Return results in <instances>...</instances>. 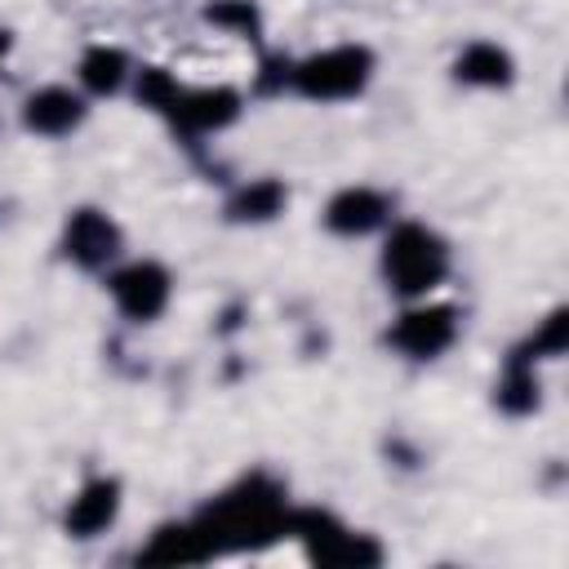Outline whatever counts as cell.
<instances>
[{
  "label": "cell",
  "mask_w": 569,
  "mask_h": 569,
  "mask_svg": "<svg viewBox=\"0 0 569 569\" xmlns=\"http://www.w3.org/2000/svg\"><path fill=\"white\" fill-rule=\"evenodd\" d=\"M449 271V249L422 222H400L382 249V276L400 298H427Z\"/></svg>",
  "instance_id": "1"
},
{
  "label": "cell",
  "mask_w": 569,
  "mask_h": 569,
  "mask_svg": "<svg viewBox=\"0 0 569 569\" xmlns=\"http://www.w3.org/2000/svg\"><path fill=\"white\" fill-rule=\"evenodd\" d=\"M373 76V53L365 44H333V49H320L311 58H302L289 80L298 93L307 98H320V102H333V98H351L369 84Z\"/></svg>",
  "instance_id": "2"
},
{
  "label": "cell",
  "mask_w": 569,
  "mask_h": 569,
  "mask_svg": "<svg viewBox=\"0 0 569 569\" xmlns=\"http://www.w3.org/2000/svg\"><path fill=\"white\" fill-rule=\"evenodd\" d=\"M453 333H458V311L445 307V302H422V307H409L396 320L391 347H400L413 360H431L453 342Z\"/></svg>",
  "instance_id": "3"
},
{
  "label": "cell",
  "mask_w": 569,
  "mask_h": 569,
  "mask_svg": "<svg viewBox=\"0 0 569 569\" xmlns=\"http://www.w3.org/2000/svg\"><path fill=\"white\" fill-rule=\"evenodd\" d=\"M111 298L129 320H156L169 302V271L160 262H129L111 276Z\"/></svg>",
  "instance_id": "4"
},
{
  "label": "cell",
  "mask_w": 569,
  "mask_h": 569,
  "mask_svg": "<svg viewBox=\"0 0 569 569\" xmlns=\"http://www.w3.org/2000/svg\"><path fill=\"white\" fill-rule=\"evenodd\" d=\"M62 249L80 267H107L120 249V227L98 209H76L62 227Z\"/></svg>",
  "instance_id": "5"
},
{
  "label": "cell",
  "mask_w": 569,
  "mask_h": 569,
  "mask_svg": "<svg viewBox=\"0 0 569 569\" xmlns=\"http://www.w3.org/2000/svg\"><path fill=\"white\" fill-rule=\"evenodd\" d=\"M169 116L187 129V133H209V129H227L240 116V93L227 84L213 89H178Z\"/></svg>",
  "instance_id": "6"
},
{
  "label": "cell",
  "mask_w": 569,
  "mask_h": 569,
  "mask_svg": "<svg viewBox=\"0 0 569 569\" xmlns=\"http://www.w3.org/2000/svg\"><path fill=\"white\" fill-rule=\"evenodd\" d=\"M80 120H84V102L67 84H44V89L27 93V102H22V124L31 133L58 138V133H71Z\"/></svg>",
  "instance_id": "7"
},
{
  "label": "cell",
  "mask_w": 569,
  "mask_h": 569,
  "mask_svg": "<svg viewBox=\"0 0 569 569\" xmlns=\"http://www.w3.org/2000/svg\"><path fill=\"white\" fill-rule=\"evenodd\" d=\"M116 516H120V485L107 480V476H98V480H89V485L71 498L62 525H67L71 538H93V533H102Z\"/></svg>",
  "instance_id": "8"
},
{
  "label": "cell",
  "mask_w": 569,
  "mask_h": 569,
  "mask_svg": "<svg viewBox=\"0 0 569 569\" xmlns=\"http://www.w3.org/2000/svg\"><path fill=\"white\" fill-rule=\"evenodd\" d=\"M382 222H387V196H378L373 187H347L325 209V227L338 236H365Z\"/></svg>",
  "instance_id": "9"
},
{
  "label": "cell",
  "mask_w": 569,
  "mask_h": 569,
  "mask_svg": "<svg viewBox=\"0 0 569 569\" xmlns=\"http://www.w3.org/2000/svg\"><path fill=\"white\" fill-rule=\"evenodd\" d=\"M453 76H458L462 84L498 89V84L511 80V58H507V49H498V44H489V40H476V44H467V49L458 53Z\"/></svg>",
  "instance_id": "10"
},
{
  "label": "cell",
  "mask_w": 569,
  "mask_h": 569,
  "mask_svg": "<svg viewBox=\"0 0 569 569\" xmlns=\"http://www.w3.org/2000/svg\"><path fill=\"white\" fill-rule=\"evenodd\" d=\"M284 200H289V191H284L276 178H253V182H244V187L231 196L227 213H231L236 222H267V218H276V213L284 209Z\"/></svg>",
  "instance_id": "11"
},
{
  "label": "cell",
  "mask_w": 569,
  "mask_h": 569,
  "mask_svg": "<svg viewBox=\"0 0 569 569\" xmlns=\"http://www.w3.org/2000/svg\"><path fill=\"white\" fill-rule=\"evenodd\" d=\"M124 76H129L124 49H116V44H93V49H84V58H80V84H84L89 93H116V89L124 84Z\"/></svg>",
  "instance_id": "12"
},
{
  "label": "cell",
  "mask_w": 569,
  "mask_h": 569,
  "mask_svg": "<svg viewBox=\"0 0 569 569\" xmlns=\"http://www.w3.org/2000/svg\"><path fill=\"white\" fill-rule=\"evenodd\" d=\"M498 405H502L507 413H529V409L538 405V378H533V369H529L525 360H516V365L507 369V378L498 382Z\"/></svg>",
  "instance_id": "13"
},
{
  "label": "cell",
  "mask_w": 569,
  "mask_h": 569,
  "mask_svg": "<svg viewBox=\"0 0 569 569\" xmlns=\"http://www.w3.org/2000/svg\"><path fill=\"white\" fill-rule=\"evenodd\" d=\"M204 18H209V22H218V27L258 31V13H253V4H249V0H222V4H213Z\"/></svg>",
  "instance_id": "14"
},
{
  "label": "cell",
  "mask_w": 569,
  "mask_h": 569,
  "mask_svg": "<svg viewBox=\"0 0 569 569\" xmlns=\"http://www.w3.org/2000/svg\"><path fill=\"white\" fill-rule=\"evenodd\" d=\"M529 351H547V356H560L565 351V311H551L538 329V338L529 342Z\"/></svg>",
  "instance_id": "15"
},
{
  "label": "cell",
  "mask_w": 569,
  "mask_h": 569,
  "mask_svg": "<svg viewBox=\"0 0 569 569\" xmlns=\"http://www.w3.org/2000/svg\"><path fill=\"white\" fill-rule=\"evenodd\" d=\"M4 49H9V40H4V36H0V58H4Z\"/></svg>",
  "instance_id": "16"
}]
</instances>
